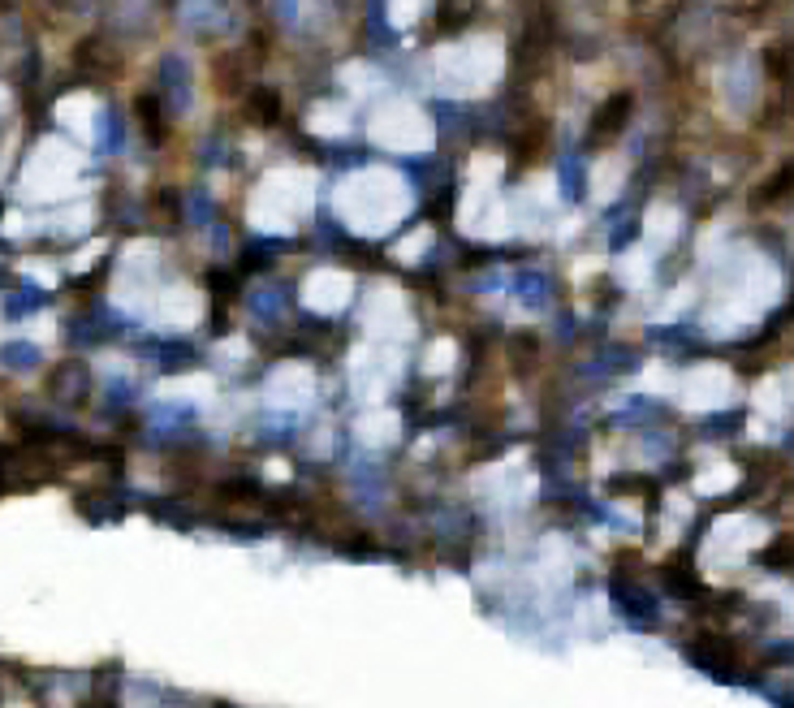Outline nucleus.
<instances>
[{"mask_svg": "<svg viewBox=\"0 0 794 708\" xmlns=\"http://www.w3.org/2000/svg\"><path fill=\"white\" fill-rule=\"evenodd\" d=\"M626 117H631V95H626V91L609 95V100L596 108V121H592V134H587V143H592V147H596V143H609L613 134L626 126Z\"/></svg>", "mask_w": 794, "mask_h": 708, "instance_id": "nucleus-1", "label": "nucleus"}, {"mask_svg": "<svg viewBox=\"0 0 794 708\" xmlns=\"http://www.w3.org/2000/svg\"><path fill=\"white\" fill-rule=\"evenodd\" d=\"M691 661L700 665V670L721 674V670H730V665H734V648L721 644V639H708V644H695L691 648Z\"/></svg>", "mask_w": 794, "mask_h": 708, "instance_id": "nucleus-2", "label": "nucleus"}, {"mask_svg": "<svg viewBox=\"0 0 794 708\" xmlns=\"http://www.w3.org/2000/svg\"><path fill=\"white\" fill-rule=\"evenodd\" d=\"M281 117V104L272 91H255L251 95V121H259V126H272V121Z\"/></svg>", "mask_w": 794, "mask_h": 708, "instance_id": "nucleus-3", "label": "nucleus"}, {"mask_svg": "<svg viewBox=\"0 0 794 708\" xmlns=\"http://www.w3.org/2000/svg\"><path fill=\"white\" fill-rule=\"evenodd\" d=\"M790 190H794V165H786L782 173H777V177H773V182H769V186H764V190H760V195H756V203H760V208H764V203H777V199H786V195H790Z\"/></svg>", "mask_w": 794, "mask_h": 708, "instance_id": "nucleus-4", "label": "nucleus"}, {"mask_svg": "<svg viewBox=\"0 0 794 708\" xmlns=\"http://www.w3.org/2000/svg\"><path fill=\"white\" fill-rule=\"evenodd\" d=\"M139 113H143V126H147V134H152V139H160V134H164V126H160V104L152 100V95H139Z\"/></svg>", "mask_w": 794, "mask_h": 708, "instance_id": "nucleus-5", "label": "nucleus"}, {"mask_svg": "<svg viewBox=\"0 0 794 708\" xmlns=\"http://www.w3.org/2000/svg\"><path fill=\"white\" fill-rule=\"evenodd\" d=\"M790 61H794V52H790L786 44H782V48H777V44L769 48V70H773V74H790Z\"/></svg>", "mask_w": 794, "mask_h": 708, "instance_id": "nucleus-6", "label": "nucleus"}, {"mask_svg": "<svg viewBox=\"0 0 794 708\" xmlns=\"http://www.w3.org/2000/svg\"><path fill=\"white\" fill-rule=\"evenodd\" d=\"M609 488H613V493H618V488H631V493H656L652 480H635V475H622V480H613Z\"/></svg>", "mask_w": 794, "mask_h": 708, "instance_id": "nucleus-7", "label": "nucleus"}]
</instances>
